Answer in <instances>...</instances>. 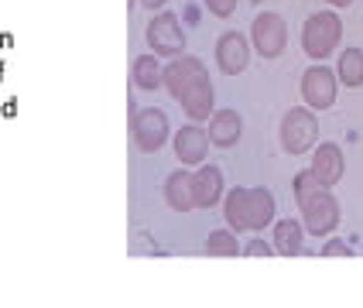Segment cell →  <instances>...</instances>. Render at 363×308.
Wrapping results in <instances>:
<instances>
[{
  "label": "cell",
  "instance_id": "cell-1",
  "mask_svg": "<svg viewBox=\"0 0 363 308\" xmlns=\"http://www.w3.org/2000/svg\"><path fill=\"white\" fill-rule=\"evenodd\" d=\"M343 38V21L336 11H319L312 18H305L302 24V52L308 59L323 62L325 55L336 52V45Z\"/></svg>",
  "mask_w": 363,
  "mask_h": 308
},
{
  "label": "cell",
  "instance_id": "cell-2",
  "mask_svg": "<svg viewBox=\"0 0 363 308\" xmlns=\"http://www.w3.org/2000/svg\"><path fill=\"white\" fill-rule=\"evenodd\" d=\"M278 137H281V147L288 154H305V151H312L315 141H319V117H315L312 110L291 106L281 117Z\"/></svg>",
  "mask_w": 363,
  "mask_h": 308
},
{
  "label": "cell",
  "instance_id": "cell-3",
  "mask_svg": "<svg viewBox=\"0 0 363 308\" xmlns=\"http://www.w3.org/2000/svg\"><path fill=\"white\" fill-rule=\"evenodd\" d=\"M144 38H147V48L158 59H179V55H185V31H182V21L172 11L155 14L151 24H147V31H144Z\"/></svg>",
  "mask_w": 363,
  "mask_h": 308
},
{
  "label": "cell",
  "instance_id": "cell-4",
  "mask_svg": "<svg viewBox=\"0 0 363 308\" xmlns=\"http://www.w3.org/2000/svg\"><path fill=\"white\" fill-rule=\"evenodd\" d=\"M130 134H134V144L141 147L144 154H155L172 137V123L164 117V110L144 106V110H134V117H130Z\"/></svg>",
  "mask_w": 363,
  "mask_h": 308
},
{
  "label": "cell",
  "instance_id": "cell-5",
  "mask_svg": "<svg viewBox=\"0 0 363 308\" xmlns=\"http://www.w3.org/2000/svg\"><path fill=\"white\" fill-rule=\"evenodd\" d=\"M284 45H288V24L281 14H274V11L257 14L250 24V48L264 59H278L284 55Z\"/></svg>",
  "mask_w": 363,
  "mask_h": 308
},
{
  "label": "cell",
  "instance_id": "cell-6",
  "mask_svg": "<svg viewBox=\"0 0 363 308\" xmlns=\"http://www.w3.org/2000/svg\"><path fill=\"white\" fill-rule=\"evenodd\" d=\"M336 93H340L336 69H325L323 62H315L302 72V100L308 110H329L336 103Z\"/></svg>",
  "mask_w": 363,
  "mask_h": 308
},
{
  "label": "cell",
  "instance_id": "cell-7",
  "mask_svg": "<svg viewBox=\"0 0 363 308\" xmlns=\"http://www.w3.org/2000/svg\"><path fill=\"white\" fill-rule=\"evenodd\" d=\"M340 223V203H336V195L325 188L319 192L312 203L302 205V226L305 233H312V236H329L333 229Z\"/></svg>",
  "mask_w": 363,
  "mask_h": 308
},
{
  "label": "cell",
  "instance_id": "cell-8",
  "mask_svg": "<svg viewBox=\"0 0 363 308\" xmlns=\"http://www.w3.org/2000/svg\"><path fill=\"white\" fill-rule=\"evenodd\" d=\"M216 65L223 76H240L250 65V41L243 38L240 31H226L216 41Z\"/></svg>",
  "mask_w": 363,
  "mask_h": 308
},
{
  "label": "cell",
  "instance_id": "cell-9",
  "mask_svg": "<svg viewBox=\"0 0 363 308\" xmlns=\"http://www.w3.org/2000/svg\"><path fill=\"white\" fill-rule=\"evenodd\" d=\"M199 76H206L202 59H196V55H179V59H168V65H164V72H162V86L172 93V100H179Z\"/></svg>",
  "mask_w": 363,
  "mask_h": 308
},
{
  "label": "cell",
  "instance_id": "cell-10",
  "mask_svg": "<svg viewBox=\"0 0 363 308\" xmlns=\"http://www.w3.org/2000/svg\"><path fill=\"white\" fill-rule=\"evenodd\" d=\"M226 185H223V171L216 164H199L192 171V203L196 209H213L223 199Z\"/></svg>",
  "mask_w": 363,
  "mask_h": 308
},
{
  "label": "cell",
  "instance_id": "cell-11",
  "mask_svg": "<svg viewBox=\"0 0 363 308\" xmlns=\"http://www.w3.org/2000/svg\"><path fill=\"white\" fill-rule=\"evenodd\" d=\"M182 103V110L192 117V123H199V120H209L216 110H213V103H216V89H213V79H209V72L206 76H199V79L192 82L185 93L179 96Z\"/></svg>",
  "mask_w": 363,
  "mask_h": 308
},
{
  "label": "cell",
  "instance_id": "cell-12",
  "mask_svg": "<svg viewBox=\"0 0 363 308\" xmlns=\"http://www.w3.org/2000/svg\"><path fill=\"white\" fill-rule=\"evenodd\" d=\"M315 154H312V175L319 178V182L325 185V188H333V185H340V178H343L346 171V161H343V151H340V144L325 141L319 144V147H312Z\"/></svg>",
  "mask_w": 363,
  "mask_h": 308
},
{
  "label": "cell",
  "instance_id": "cell-13",
  "mask_svg": "<svg viewBox=\"0 0 363 308\" xmlns=\"http://www.w3.org/2000/svg\"><path fill=\"white\" fill-rule=\"evenodd\" d=\"M172 144H175V158H179L182 164H202L206 154H209V134L202 130L199 123L182 127L179 134L172 137Z\"/></svg>",
  "mask_w": 363,
  "mask_h": 308
},
{
  "label": "cell",
  "instance_id": "cell-14",
  "mask_svg": "<svg viewBox=\"0 0 363 308\" xmlns=\"http://www.w3.org/2000/svg\"><path fill=\"white\" fill-rule=\"evenodd\" d=\"M206 134H209V144H216V147H233L243 137V117L237 110H216L209 117V130Z\"/></svg>",
  "mask_w": 363,
  "mask_h": 308
},
{
  "label": "cell",
  "instance_id": "cell-15",
  "mask_svg": "<svg viewBox=\"0 0 363 308\" xmlns=\"http://www.w3.org/2000/svg\"><path fill=\"white\" fill-rule=\"evenodd\" d=\"M274 253L281 257H298L305 250V226L298 219H274V236H271Z\"/></svg>",
  "mask_w": 363,
  "mask_h": 308
},
{
  "label": "cell",
  "instance_id": "cell-16",
  "mask_svg": "<svg viewBox=\"0 0 363 308\" xmlns=\"http://www.w3.org/2000/svg\"><path fill=\"white\" fill-rule=\"evenodd\" d=\"M274 223V195L257 185V188H247V229H257Z\"/></svg>",
  "mask_w": 363,
  "mask_h": 308
},
{
  "label": "cell",
  "instance_id": "cell-17",
  "mask_svg": "<svg viewBox=\"0 0 363 308\" xmlns=\"http://www.w3.org/2000/svg\"><path fill=\"white\" fill-rule=\"evenodd\" d=\"M164 203L175 212H192L196 209V203H192V171L179 168L164 178Z\"/></svg>",
  "mask_w": 363,
  "mask_h": 308
},
{
  "label": "cell",
  "instance_id": "cell-18",
  "mask_svg": "<svg viewBox=\"0 0 363 308\" xmlns=\"http://www.w3.org/2000/svg\"><path fill=\"white\" fill-rule=\"evenodd\" d=\"M162 72H164V65L158 62V55H138L134 65H130V79L144 93H155L162 86Z\"/></svg>",
  "mask_w": 363,
  "mask_h": 308
},
{
  "label": "cell",
  "instance_id": "cell-19",
  "mask_svg": "<svg viewBox=\"0 0 363 308\" xmlns=\"http://www.w3.org/2000/svg\"><path fill=\"white\" fill-rule=\"evenodd\" d=\"M336 79L346 89H360L363 86V48H346L336 62Z\"/></svg>",
  "mask_w": 363,
  "mask_h": 308
},
{
  "label": "cell",
  "instance_id": "cell-20",
  "mask_svg": "<svg viewBox=\"0 0 363 308\" xmlns=\"http://www.w3.org/2000/svg\"><path fill=\"white\" fill-rule=\"evenodd\" d=\"M223 219L230 229H247V188H233V192H226V199H223Z\"/></svg>",
  "mask_w": 363,
  "mask_h": 308
},
{
  "label": "cell",
  "instance_id": "cell-21",
  "mask_svg": "<svg viewBox=\"0 0 363 308\" xmlns=\"http://www.w3.org/2000/svg\"><path fill=\"white\" fill-rule=\"evenodd\" d=\"M206 253L209 257H237L240 253V240H237V229H213L206 236Z\"/></svg>",
  "mask_w": 363,
  "mask_h": 308
},
{
  "label": "cell",
  "instance_id": "cell-22",
  "mask_svg": "<svg viewBox=\"0 0 363 308\" xmlns=\"http://www.w3.org/2000/svg\"><path fill=\"white\" fill-rule=\"evenodd\" d=\"M319 192H325V185L312 175V168H305V171H298V175H295V182H291V195H295L298 209H302L305 203H312Z\"/></svg>",
  "mask_w": 363,
  "mask_h": 308
},
{
  "label": "cell",
  "instance_id": "cell-23",
  "mask_svg": "<svg viewBox=\"0 0 363 308\" xmlns=\"http://www.w3.org/2000/svg\"><path fill=\"white\" fill-rule=\"evenodd\" d=\"M202 4H206V11L213 18H230L237 11V0H202Z\"/></svg>",
  "mask_w": 363,
  "mask_h": 308
},
{
  "label": "cell",
  "instance_id": "cell-24",
  "mask_svg": "<svg viewBox=\"0 0 363 308\" xmlns=\"http://www.w3.org/2000/svg\"><path fill=\"white\" fill-rule=\"evenodd\" d=\"M243 257H274V246L267 244V240H250L247 246H240Z\"/></svg>",
  "mask_w": 363,
  "mask_h": 308
},
{
  "label": "cell",
  "instance_id": "cell-25",
  "mask_svg": "<svg viewBox=\"0 0 363 308\" xmlns=\"http://www.w3.org/2000/svg\"><path fill=\"white\" fill-rule=\"evenodd\" d=\"M323 257H353V246L346 244V240H329L323 246Z\"/></svg>",
  "mask_w": 363,
  "mask_h": 308
},
{
  "label": "cell",
  "instance_id": "cell-26",
  "mask_svg": "<svg viewBox=\"0 0 363 308\" xmlns=\"http://www.w3.org/2000/svg\"><path fill=\"white\" fill-rule=\"evenodd\" d=\"M138 4H144V7H147V11H158V7H164V4H168V0H138Z\"/></svg>",
  "mask_w": 363,
  "mask_h": 308
},
{
  "label": "cell",
  "instance_id": "cell-27",
  "mask_svg": "<svg viewBox=\"0 0 363 308\" xmlns=\"http://www.w3.org/2000/svg\"><path fill=\"white\" fill-rule=\"evenodd\" d=\"M329 4H333V7H350L353 0H329Z\"/></svg>",
  "mask_w": 363,
  "mask_h": 308
},
{
  "label": "cell",
  "instance_id": "cell-28",
  "mask_svg": "<svg viewBox=\"0 0 363 308\" xmlns=\"http://www.w3.org/2000/svg\"><path fill=\"white\" fill-rule=\"evenodd\" d=\"M250 4H261V0H250Z\"/></svg>",
  "mask_w": 363,
  "mask_h": 308
}]
</instances>
